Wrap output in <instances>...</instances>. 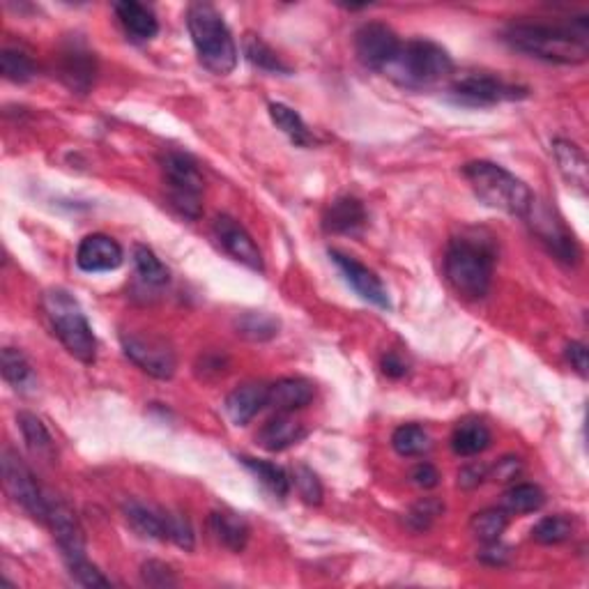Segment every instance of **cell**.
Masks as SVG:
<instances>
[{
  "label": "cell",
  "instance_id": "28",
  "mask_svg": "<svg viewBox=\"0 0 589 589\" xmlns=\"http://www.w3.org/2000/svg\"><path fill=\"white\" fill-rule=\"evenodd\" d=\"M240 461L244 468L254 474L267 491L277 495L279 500H283V497L290 493V477L286 474V470L279 468V465H274L270 461H258V458H251V456H242Z\"/></svg>",
  "mask_w": 589,
  "mask_h": 589
},
{
  "label": "cell",
  "instance_id": "15",
  "mask_svg": "<svg viewBox=\"0 0 589 589\" xmlns=\"http://www.w3.org/2000/svg\"><path fill=\"white\" fill-rule=\"evenodd\" d=\"M330 258L334 260V265L339 267L343 277L355 288V293L362 297V300L371 302L373 307L378 309H392V302H389V293L385 288V283L380 281V277L369 267L359 263L357 258L343 254V251H330Z\"/></svg>",
  "mask_w": 589,
  "mask_h": 589
},
{
  "label": "cell",
  "instance_id": "36",
  "mask_svg": "<svg viewBox=\"0 0 589 589\" xmlns=\"http://www.w3.org/2000/svg\"><path fill=\"white\" fill-rule=\"evenodd\" d=\"M507 527H509V514L504 509H484L479 511V514H474V518L470 520L472 534L484 543L500 541Z\"/></svg>",
  "mask_w": 589,
  "mask_h": 589
},
{
  "label": "cell",
  "instance_id": "19",
  "mask_svg": "<svg viewBox=\"0 0 589 589\" xmlns=\"http://www.w3.org/2000/svg\"><path fill=\"white\" fill-rule=\"evenodd\" d=\"M307 435V428L302 422H297L295 417H290V412H279L277 417L267 419L256 435V442L265 451H283L293 447Z\"/></svg>",
  "mask_w": 589,
  "mask_h": 589
},
{
  "label": "cell",
  "instance_id": "39",
  "mask_svg": "<svg viewBox=\"0 0 589 589\" xmlns=\"http://www.w3.org/2000/svg\"><path fill=\"white\" fill-rule=\"evenodd\" d=\"M442 511H445V504L433 500V497H426V500L417 502L415 507H412L408 511V516H405V520H408V527L410 530L415 532H426L428 527H431L435 520H438L442 516Z\"/></svg>",
  "mask_w": 589,
  "mask_h": 589
},
{
  "label": "cell",
  "instance_id": "48",
  "mask_svg": "<svg viewBox=\"0 0 589 589\" xmlns=\"http://www.w3.org/2000/svg\"><path fill=\"white\" fill-rule=\"evenodd\" d=\"M520 468H523V463H520V458H502V461H497L495 465V479L497 481H514L518 474H520Z\"/></svg>",
  "mask_w": 589,
  "mask_h": 589
},
{
  "label": "cell",
  "instance_id": "42",
  "mask_svg": "<svg viewBox=\"0 0 589 589\" xmlns=\"http://www.w3.org/2000/svg\"><path fill=\"white\" fill-rule=\"evenodd\" d=\"M141 578H143L145 585L155 587V589H166V587L178 585V578H175L171 566L164 564V562H157V560H150L141 566Z\"/></svg>",
  "mask_w": 589,
  "mask_h": 589
},
{
  "label": "cell",
  "instance_id": "9",
  "mask_svg": "<svg viewBox=\"0 0 589 589\" xmlns=\"http://www.w3.org/2000/svg\"><path fill=\"white\" fill-rule=\"evenodd\" d=\"M451 97L456 102L468 106H493L500 102H514V99H525L527 88L507 83L500 76H493L488 72H463L451 81L449 88Z\"/></svg>",
  "mask_w": 589,
  "mask_h": 589
},
{
  "label": "cell",
  "instance_id": "33",
  "mask_svg": "<svg viewBox=\"0 0 589 589\" xmlns=\"http://www.w3.org/2000/svg\"><path fill=\"white\" fill-rule=\"evenodd\" d=\"M134 267H136V274H139V279L143 283H148V286L162 288L166 286L168 279H171L168 267L155 256V251L143 247V244H136L134 247Z\"/></svg>",
  "mask_w": 589,
  "mask_h": 589
},
{
  "label": "cell",
  "instance_id": "21",
  "mask_svg": "<svg viewBox=\"0 0 589 589\" xmlns=\"http://www.w3.org/2000/svg\"><path fill=\"white\" fill-rule=\"evenodd\" d=\"M316 389L309 380L304 378H281L270 385V394H267V405H272L279 412H295L309 405L313 401Z\"/></svg>",
  "mask_w": 589,
  "mask_h": 589
},
{
  "label": "cell",
  "instance_id": "37",
  "mask_svg": "<svg viewBox=\"0 0 589 589\" xmlns=\"http://www.w3.org/2000/svg\"><path fill=\"white\" fill-rule=\"evenodd\" d=\"M573 530H576V523L569 516L557 514L539 520L537 525L532 527V539L543 546H557L566 539L573 537Z\"/></svg>",
  "mask_w": 589,
  "mask_h": 589
},
{
  "label": "cell",
  "instance_id": "40",
  "mask_svg": "<svg viewBox=\"0 0 589 589\" xmlns=\"http://www.w3.org/2000/svg\"><path fill=\"white\" fill-rule=\"evenodd\" d=\"M297 488V493L307 504H313V507H318L320 502H323V484H320V479L316 477V472L307 465H297L293 470V479H290Z\"/></svg>",
  "mask_w": 589,
  "mask_h": 589
},
{
  "label": "cell",
  "instance_id": "5",
  "mask_svg": "<svg viewBox=\"0 0 589 589\" xmlns=\"http://www.w3.org/2000/svg\"><path fill=\"white\" fill-rule=\"evenodd\" d=\"M385 74L403 88L424 90L449 79L454 74V60L440 44L417 37L405 44L401 42L399 53L385 67Z\"/></svg>",
  "mask_w": 589,
  "mask_h": 589
},
{
  "label": "cell",
  "instance_id": "3",
  "mask_svg": "<svg viewBox=\"0 0 589 589\" xmlns=\"http://www.w3.org/2000/svg\"><path fill=\"white\" fill-rule=\"evenodd\" d=\"M187 28L205 70L217 76H226L235 70L237 44L217 7L210 3L189 5Z\"/></svg>",
  "mask_w": 589,
  "mask_h": 589
},
{
  "label": "cell",
  "instance_id": "6",
  "mask_svg": "<svg viewBox=\"0 0 589 589\" xmlns=\"http://www.w3.org/2000/svg\"><path fill=\"white\" fill-rule=\"evenodd\" d=\"M42 307L67 353L83 364H93L97 357V339L81 304L67 290L51 288L42 297Z\"/></svg>",
  "mask_w": 589,
  "mask_h": 589
},
{
  "label": "cell",
  "instance_id": "24",
  "mask_svg": "<svg viewBox=\"0 0 589 589\" xmlns=\"http://www.w3.org/2000/svg\"><path fill=\"white\" fill-rule=\"evenodd\" d=\"M210 532L221 546L233 550V553H242L247 548L251 534L247 520L231 514V511H214V514H210Z\"/></svg>",
  "mask_w": 589,
  "mask_h": 589
},
{
  "label": "cell",
  "instance_id": "25",
  "mask_svg": "<svg viewBox=\"0 0 589 589\" xmlns=\"http://www.w3.org/2000/svg\"><path fill=\"white\" fill-rule=\"evenodd\" d=\"M553 155H555L557 166H560V173L564 175V180L569 182L571 187H578L580 191H585L589 182L585 152L580 150L576 143L557 139L553 143Z\"/></svg>",
  "mask_w": 589,
  "mask_h": 589
},
{
  "label": "cell",
  "instance_id": "27",
  "mask_svg": "<svg viewBox=\"0 0 589 589\" xmlns=\"http://www.w3.org/2000/svg\"><path fill=\"white\" fill-rule=\"evenodd\" d=\"M17 424L21 428V435H24L30 454L42 458V461H53V456H56V445H53L51 433L47 431V426L42 424V419L33 415V412H19Z\"/></svg>",
  "mask_w": 589,
  "mask_h": 589
},
{
  "label": "cell",
  "instance_id": "23",
  "mask_svg": "<svg viewBox=\"0 0 589 589\" xmlns=\"http://www.w3.org/2000/svg\"><path fill=\"white\" fill-rule=\"evenodd\" d=\"M95 72L97 67L93 53L79 47L65 51L63 58H60V76L76 93H88L95 81Z\"/></svg>",
  "mask_w": 589,
  "mask_h": 589
},
{
  "label": "cell",
  "instance_id": "29",
  "mask_svg": "<svg viewBox=\"0 0 589 589\" xmlns=\"http://www.w3.org/2000/svg\"><path fill=\"white\" fill-rule=\"evenodd\" d=\"M244 56L251 65H256L258 70L270 72V74H290V67L283 63L281 56L267 44L260 35H247L244 37Z\"/></svg>",
  "mask_w": 589,
  "mask_h": 589
},
{
  "label": "cell",
  "instance_id": "41",
  "mask_svg": "<svg viewBox=\"0 0 589 589\" xmlns=\"http://www.w3.org/2000/svg\"><path fill=\"white\" fill-rule=\"evenodd\" d=\"M67 569H70L76 583L83 585V587H111V580L104 578V573L99 571L97 566L88 560V557L67 562Z\"/></svg>",
  "mask_w": 589,
  "mask_h": 589
},
{
  "label": "cell",
  "instance_id": "22",
  "mask_svg": "<svg viewBox=\"0 0 589 589\" xmlns=\"http://www.w3.org/2000/svg\"><path fill=\"white\" fill-rule=\"evenodd\" d=\"M113 10H116V17L122 28H125L127 35H132L134 40L145 42L152 40V37L159 33V21L150 7L134 3V0H120V3L113 5Z\"/></svg>",
  "mask_w": 589,
  "mask_h": 589
},
{
  "label": "cell",
  "instance_id": "18",
  "mask_svg": "<svg viewBox=\"0 0 589 589\" xmlns=\"http://www.w3.org/2000/svg\"><path fill=\"white\" fill-rule=\"evenodd\" d=\"M267 394H270V385L263 382H247V385L233 389L226 396V415L235 426H247L260 410L267 405Z\"/></svg>",
  "mask_w": 589,
  "mask_h": 589
},
{
  "label": "cell",
  "instance_id": "32",
  "mask_svg": "<svg viewBox=\"0 0 589 589\" xmlns=\"http://www.w3.org/2000/svg\"><path fill=\"white\" fill-rule=\"evenodd\" d=\"M237 334H242L249 341H270L279 334V320L263 311H249L242 313L235 320Z\"/></svg>",
  "mask_w": 589,
  "mask_h": 589
},
{
  "label": "cell",
  "instance_id": "43",
  "mask_svg": "<svg viewBox=\"0 0 589 589\" xmlns=\"http://www.w3.org/2000/svg\"><path fill=\"white\" fill-rule=\"evenodd\" d=\"M168 541H173L175 546L185 550H194L196 537H194V527H191L189 518L168 511Z\"/></svg>",
  "mask_w": 589,
  "mask_h": 589
},
{
  "label": "cell",
  "instance_id": "20",
  "mask_svg": "<svg viewBox=\"0 0 589 589\" xmlns=\"http://www.w3.org/2000/svg\"><path fill=\"white\" fill-rule=\"evenodd\" d=\"M122 514L125 520L132 525L141 537L155 539V541H168V511L152 509L148 504L129 500L122 504Z\"/></svg>",
  "mask_w": 589,
  "mask_h": 589
},
{
  "label": "cell",
  "instance_id": "47",
  "mask_svg": "<svg viewBox=\"0 0 589 589\" xmlns=\"http://www.w3.org/2000/svg\"><path fill=\"white\" fill-rule=\"evenodd\" d=\"M566 359H569L573 369H576L580 376H587V369H589V357H587V348L583 346V343H569L566 346Z\"/></svg>",
  "mask_w": 589,
  "mask_h": 589
},
{
  "label": "cell",
  "instance_id": "1",
  "mask_svg": "<svg viewBox=\"0 0 589 589\" xmlns=\"http://www.w3.org/2000/svg\"><path fill=\"white\" fill-rule=\"evenodd\" d=\"M516 51L557 65H580L589 56V21L576 17L566 24H546V21H514L504 30Z\"/></svg>",
  "mask_w": 589,
  "mask_h": 589
},
{
  "label": "cell",
  "instance_id": "12",
  "mask_svg": "<svg viewBox=\"0 0 589 589\" xmlns=\"http://www.w3.org/2000/svg\"><path fill=\"white\" fill-rule=\"evenodd\" d=\"M525 219H530V226H532L534 235H537L539 240L546 244V249L557 260H562V263H566V265H576L578 263L580 249H578L576 237L566 231V226L562 224L560 219L555 217L553 212L534 201L532 210L527 212Z\"/></svg>",
  "mask_w": 589,
  "mask_h": 589
},
{
  "label": "cell",
  "instance_id": "8",
  "mask_svg": "<svg viewBox=\"0 0 589 589\" xmlns=\"http://www.w3.org/2000/svg\"><path fill=\"white\" fill-rule=\"evenodd\" d=\"M3 484L7 495H10L30 518L40 520L42 525L47 523L51 495L42 491L35 474L30 472L28 465L21 461L12 449L3 451Z\"/></svg>",
  "mask_w": 589,
  "mask_h": 589
},
{
  "label": "cell",
  "instance_id": "35",
  "mask_svg": "<svg viewBox=\"0 0 589 589\" xmlns=\"http://www.w3.org/2000/svg\"><path fill=\"white\" fill-rule=\"evenodd\" d=\"M392 447H394L396 454L405 456V458L422 456V454H426L428 449H431V438H428V433L424 431L422 426L405 424L394 431Z\"/></svg>",
  "mask_w": 589,
  "mask_h": 589
},
{
  "label": "cell",
  "instance_id": "11",
  "mask_svg": "<svg viewBox=\"0 0 589 589\" xmlns=\"http://www.w3.org/2000/svg\"><path fill=\"white\" fill-rule=\"evenodd\" d=\"M399 49V35L387 24H380V21H369L355 33L357 60L364 67H369V70L385 72V67L392 63Z\"/></svg>",
  "mask_w": 589,
  "mask_h": 589
},
{
  "label": "cell",
  "instance_id": "14",
  "mask_svg": "<svg viewBox=\"0 0 589 589\" xmlns=\"http://www.w3.org/2000/svg\"><path fill=\"white\" fill-rule=\"evenodd\" d=\"M212 233L221 244V249H224L233 260H237V263H242L244 267H249V270L254 272L265 270L263 254H260L258 244L254 242V237L247 233V228H244L240 221L228 217V214H221V217L214 219Z\"/></svg>",
  "mask_w": 589,
  "mask_h": 589
},
{
  "label": "cell",
  "instance_id": "49",
  "mask_svg": "<svg viewBox=\"0 0 589 589\" xmlns=\"http://www.w3.org/2000/svg\"><path fill=\"white\" fill-rule=\"evenodd\" d=\"M382 371L389 378H403L408 373V366H405L403 359L396 353H389L385 359H382Z\"/></svg>",
  "mask_w": 589,
  "mask_h": 589
},
{
  "label": "cell",
  "instance_id": "16",
  "mask_svg": "<svg viewBox=\"0 0 589 589\" xmlns=\"http://www.w3.org/2000/svg\"><path fill=\"white\" fill-rule=\"evenodd\" d=\"M125 260L122 247L109 235L95 233L83 237L79 249H76V265L83 272H111L118 270Z\"/></svg>",
  "mask_w": 589,
  "mask_h": 589
},
{
  "label": "cell",
  "instance_id": "26",
  "mask_svg": "<svg viewBox=\"0 0 589 589\" xmlns=\"http://www.w3.org/2000/svg\"><path fill=\"white\" fill-rule=\"evenodd\" d=\"M491 447V431H488L484 422L479 419H465V422L454 428V435H451V449L456 451L458 456H479L481 451Z\"/></svg>",
  "mask_w": 589,
  "mask_h": 589
},
{
  "label": "cell",
  "instance_id": "45",
  "mask_svg": "<svg viewBox=\"0 0 589 589\" xmlns=\"http://www.w3.org/2000/svg\"><path fill=\"white\" fill-rule=\"evenodd\" d=\"M479 560L491 566H504L511 562V548H507L500 541H491L486 543L484 550L479 553Z\"/></svg>",
  "mask_w": 589,
  "mask_h": 589
},
{
  "label": "cell",
  "instance_id": "13",
  "mask_svg": "<svg viewBox=\"0 0 589 589\" xmlns=\"http://www.w3.org/2000/svg\"><path fill=\"white\" fill-rule=\"evenodd\" d=\"M53 532V539H56L60 553H63V560L74 562L81 560L86 555V534H83V527L79 518L72 511V507L58 497H49V516L47 523Z\"/></svg>",
  "mask_w": 589,
  "mask_h": 589
},
{
  "label": "cell",
  "instance_id": "7",
  "mask_svg": "<svg viewBox=\"0 0 589 589\" xmlns=\"http://www.w3.org/2000/svg\"><path fill=\"white\" fill-rule=\"evenodd\" d=\"M162 171L168 185V201H171L173 208L187 219L201 217L205 180L194 159L185 155V152L168 150L162 155Z\"/></svg>",
  "mask_w": 589,
  "mask_h": 589
},
{
  "label": "cell",
  "instance_id": "17",
  "mask_svg": "<svg viewBox=\"0 0 589 589\" xmlns=\"http://www.w3.org/2000/svg\"><path fill=\"white\" fill-rule=\"evenodd\" d=\"M369 221L364 203L355 196H341L327 205L323 214V228L334 235H355Z\"/></svg>",
  "mask_w": 589,
  "mask_h": 589
},
{
  "label": "cell",
  "instance_id": "38",
  "mask_svg": "<svg viewBox=\"0 0 589 589\" xmlns=\"http://www.w3.org/2000/svg\"><path fill=\"white\" fill-rule=\"evenodd\" d=\"M0 72L7 81L12 83H28L35 79L37 67L33 63V58L26 56L17 49H5L0 53Z\"/></svg>",
  "mask_w": 589,
  "mask_h": 589
},
{
  "label": "cell",
  "instance_id": "44",
  "mask_svg": "<svg viewBox=\"0 0 589 589\" xmlns=\"http://www.w3.org/2000/svg\"><path fill=\"white\" fill-rule=\"evenodd\" d=\"M488 474H491V470L486 468L484 463H470L465 465V468H461V472H458V486L461 488H477L484 484V481L488 479Z\"/></svg>",
  "mask_w": 589,
  "mask_h": 589
},
{
  "label": "cell",
  "instance_id": "31",
  "mask_svg": "<svg viewBox=\"0 0 589 589\" xmlns=\"http://www.w3.org/2000/svg\"><path fill=\"white\" fill-rule=\"evenodd\" d=\"M546 502V495L539 486L534 484H518L514 488H509L507 493L502 497V509L507 514H532V511H539Z\"/></svg>",
  "mask_w": 589,
  "mask_h": 589
},
{
  "label": "cell",
  "instance_id": "46",
  "mask_svg": "<svg viewBox=\"0 0 589 589\" xmlns=\"http://www.w3.org/2000/svg\"><path fill=\"white\" fill-rule=\"evenodd\" d=\"M412 484H417L419 488H435L440 484V472L433 468L431 463H419L415 470L410 472Z\"/></svg>",
  "mask_w": 589,
  "mask_h": 589
},
{
  "label": "cell",
  "instance_id": "34",
  "mask_svg": "<svg viewBox=\"0 0 589 589\" xmlns=\"http://www.w3.org/2000/svg\"><path fill=\"white\" fill-rule=\"evenodd\" d=\"M3 378L17 389V392H26V389L37 385V378L33 373V366L28 364L24 353L14 348L3 350Z\"/></svg>",
  "mask_w": 589,
  "mask_h": 589
},
{
  "label": "cell",
  "instance_id": "10",
  "mask_svg": "<svg viewBox=\"0 0 589 589\" xmlns=\"http://www.w3.org/2000/svg\"><path fill=\"white\" fill-rule=\"evenodd\" d=\"M122 350L141 371L157 380H168L175 373V353L164 339L152 334H122Z\"/></svg>",
  "mask_w": 589,
  "mask_h": 589
},
{
  "label": "cell",
  "instance_id": "30",
  "mask_svg": "<svg viewBox=\"0 0 589 589\" xmlns=\"http://www.w3.org/2000/svg\"><path fill=\"white\" fill-rule=\"evenodd\" d=\"M270 118L274 125H277L283 134L288 136L290 141L295 145H302V148H307V145L313 143V136L309 132V127L304 125L302 116L297 111L290 109L286 104H270Z\"/></svg>",
  "mask_w": 589,
  "mask_h": 589
},
{
  "label": "cell",
  "instance_id": "4",
  "mask_svg": "<svg viewBox=\"0 0 589 589\" xmlns=\"http://www.w3.org/2000/svg\"><path fill=\"white\" fill-rule=\"evenodd\" d=\"M463 175L481 203L493 210L507 212L511 217L525 219L537 201L530 187L500 164L470 162L463 166Z\"/></svg>",
  "mask_w": 589,
  "mask_h": 589
},
{
  "label": "cell",
  "instance_id": "2",
  "mask_svg": "<svg viewBox=\"0 0 589 589\" xmlns=\"http://www.w3.org/2000/svg\"><path fill=\"white\" fill-rule=\"evenodd\" d=\"M495 272V249L481 237H454L445 254V277L458 295L481 300L488 295Z\"/></svg>",
  "mask_w": 589,
  "mask_h": 589
}]
</instances>
